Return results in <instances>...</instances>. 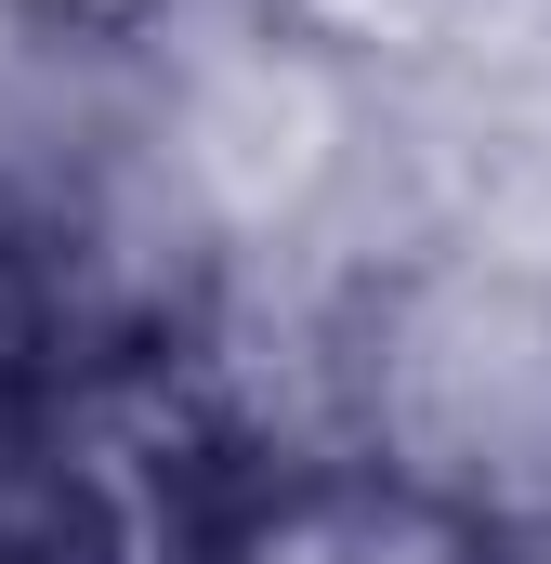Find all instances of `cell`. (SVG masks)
I'll return each mask as SVG.
<instances>
[{"mask_svg": "<svg viewBox=\"0 0 551 564\" xmlns=\"http://www.w3.org/2000/svg\"><path fill=\"white\" fill-rule=\"evenodd\" d=\"M40 13H66V26H132L144 0H40Z\"/></svg>", "mask_w": 551, "mask_h": 564, "instance_id": "obj_1", "label": "cell"}, {"mask_svg": "<svg viewBox=\"0 0 551 564\" xmlns=\"http://www.w3.org/2000/svg\"><path fill=\"white\" fill-rule=\"evenodd\" d=\"M13 355H26V289L0 276V368H13Z\"/></svg>", "mask_w": 551, "mask_h": 564, "instance_id": "obj_2", "label": "cell"}]
</instances>
